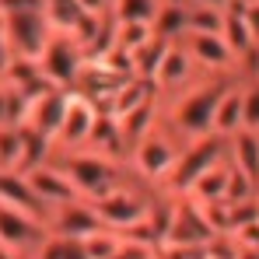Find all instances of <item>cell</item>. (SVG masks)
I'll use <instances>...</instances> for the list:
<instances>
[{"label": "cell", "instance_id": "cell-11", "mask_svg": "<svg viewBox=\"0 0 259 259\" xmlns=\"http://www.w3.org/2000/svg\"><path fill=\"white\" fill-rule=\"evenodd\" d=\"M95 119H98L95 102L74 91L70 95V105H67V116H63V126L56 133V147L53 151H81V147H88Z\"/></svg>", "mask_w": 259, "mask_h": 259}, {"label": "cell", "instance_id": "cell-35", "mask_svg": "<svg viewBox=\"0 0 259 259\" xmlns=\"http://www.w3.org/2000/svg\"><path fill=\"white\" fill-rule=\"evenodd\" d=\"M256 53H259V35H256Z\"/></svg>", "mask_w": 259, "mask_h": 259}, {"label": "cell", "instance_id": "cell-33", "mask_svg": "<svg viewBox=\"0 0 259 259\" xmlns=\"http://www.w3.org/2000/svg\"><path fill=\"white\" fill-rule=\"evenodd\" d=\"M0 126H7V91H4V81H0Z\"/></svg>", "mask_w": 259, "mask_h": 259}, {"label": "cell", "instance_id": "cell-22", "mask_svg": "<svg viewBox=\"0 0 259 259\" xmlns=\"http://www.w3.org/2000/svg\"><path fill=\"white\" fill-rule=\"evenodd\" d=\"M168 46L172 42H165V39L154 35L144 49H137V53H133V77L154 81V74H158V67H161V60H165V53H168Z\"/></svg>", "mask_w": 259, "mask_h": 259}, {"label": "cell", "instance_id": "cell-30", "mask_svg": "<svg viewBox=\"0 0 259 259\" xmlns=\"http://www.w3.org/2000/svg\"><path fill=\"white\" fill-rule=\"evenodd\" d=\"M74 4H77V11L88 14V18H105V14H109V7H112L109 0H74Z\"/></svg>", "mask_w": 259, "mask_h": 259}, {"label": "cell", "instance_id": "cell-10", "mask_svg": "<svg viewBox=\"0 0 259 259\" xmlns=\"http://www.w3.org/2000/svg\"><path fill=\"white\" fill-rule=\"evenodd\" d=\"M46 231L56 235V238H70V242H84L88 235L102 231V221L95 214V207L88 200L77 203H67V207H56L46 214Z\"/></svg>", "mask_w": 259, "mask_h": 259}, {"label": "cell", "instance_id": "cell-5", "mask_svg": "<svg viewBox=\"0 0 259 259\" xmlns=\"http://www.w3.org/2000/svg\"><path fill=\"white\" fill-rule=\"evenodd\" d=\"M228 158V140L224 137H217V133H207V137H196V140H189L186 147H182V154H179V161H175L172 175L165 179V186H161V193L165 196H186L189 189H193V182L200 179V175L207 172L210 165L217 161H224Z\"/></svg>", "mask_w": 259, "mask_h": 259}, {"label": "cell", "instance_id": "cell-23", "mask_svg": "<svg viewBox=\"0 0 259 259\" xmlns=\"http://www.w3.org/2000/svg\"><path fill=\"white\" fill-rule=\"evenodd\" d=\"M42 14H46V21H49V28H53V32H67V35H74L77 21L84 18V14L77 11V4H74V0H46V4H42Z\"/></svg>", "mask_w": 259, "mask_h": 259}, {"label": "cell", "instance_id": "cell-8", "mask_svg": "<svg viewBox=\"0 0 259 259\" xmlns=\"http://www.w3.org/2000/svg\"><path fill=\"white\" fill-rule=\"evenodd\" d=\"M182 49L189 53V60L196 63L200 74H221V77H238V60L228 49V42L221 35H200V32H186Z\"/></svg>", "mask_w": 259, "mask_h": 259}, {"label": "cell", "instance_id": "cell-25", "mask_svg": "<svg viewBox=\"0 0 259 259\" xmlns=\"http://www.w3.org/2000/svg\"><path fill=\"white\" fill-rule=\"evenodd\" d=\"M154 39V28L151 25H140V21H126V25H116V49L119 53H137Z\"/></svg>", "mask_w": 259, "mask_h": 259}, {"label": "cell", "instance_id": "cell-2", "mask_svg": "<svg viewBox=\"0 0 259 259\" xmlns=\"http://www.w3.org/2000/svg\"><path fill=\"white\" fill-rule=\"evenodd\" d=\"M53 161L70 175V182L77 186V193L88 203L102 200L105 193H112L123 179L130 175L126 161L109 158L95 147H81V151H53Z\"/></svg>", "mask_w": 259, "mask_h": 259}, {"label": "cell", "instance_id": "cell-24", "mask_svg": "<svg viewBox=\"0 0 259 259\" xmlns=\"http://www.w3.org/2000/svg\"><path fill=\"white\" fill-rule=\"evenodd\" d=\"M186 32H200V35H221V32H224V11L186 4Z\"/></svg>", "mask_w": 259, "mask_h": 259}, {"label": "cell", "instance_id": "cell-36", "mask_svg": "<svg viewBox=\"0 0 259 259\" xmlns=\"http://www.w3.org/2000/svg\"><path fill=\"white\" fill-rule=\"evenodd\" d=\"M109 4H112V0H109Z\"/></svg>", "mask_w": 259, "mask_h": 259}, {"label": "cell", "instance_id": "cell-4", "mask_svg": "<svg viewBox=\"0 0 259 259\" xmlns=\"http://www.w3.org/2000/svg\"><path fill=\"white\" fill-rule=\"evenodd\" d=\"M182 147H186V140H179L165 123H158L147 137H140V140L130 147L126 168H130V175L140 179L144 186L161 189L165 179L172 175L175 161H179V154H182Z\"/></svg>", "mask_w": 259, "mask_h": 259}, {"label": "cell", "instance_id": "cell-9", "mask_svg": "<svg viewBox=\"0 0 259 259\" xmlns=\"http://www.w3.org/2000/svg\"><path fill=\"white\" fill-rule=\"evenodd\" d=\"M28 179V186H32V193L42 200L46 210H56V207H67V203H77V200H84L81 193H77V186L70 182V175L63 172L53 158L39 165V168H32V172L25 175Z\"/></svg>", "mask_w": 259, "mask_h": 259}, {"label": "cell", "instance_id": "cell-14", "mask_svg": "<svg viewBox=\"0 0 259 259\" xmlns=\"http://www.w3.org/2000/svg\"><path fill=\"white\" fill-rule=\"evenodd\" d=\"M70 95L74 91H63V88H49L46 95H39L28 109V123L25 126L35 130L39 137L56 144V133L63 126V116H67V105H70Z\"/></svg>", "mask_w": 259, "mask_h": 259}, {"label": "cell", "instance_id": "cell-13", "mask_svg": "<svg viewBox=\"0 0 259 259\" xmlns=\"http://www.w3.org/2000/svg\"><path fill=\"white\" fill-rule=\"evenodd\" d=\"M193 81H200L196 63L189 60V53L182 49V42H172L168 53H165V60H161V67H158V74H154V81H151L154 91H158L161 98H172L179 91H186Z\"/></svg>", "mask_w": 259, "mask_h": 259}, {"label": "cell", "instance_id": "cell-32", "mask_svg": "<svg viewBox=\"0 0 259 259\" xmlns=\"http://www.w3.org/2000/svg\"><path fill=\"white\" fill-rule=\"evenodd\" d=\"M186 4H196V7H214V11H228L231 0H186Z\"/></svg>", "mask_w": 259, "mask_h": 259}, {"label": "cell", "instance_id": "cell-31", "mask_svg": "<svg viewBox=\"0 0 259 259\" xmlns=\"http://www.w3.org/2000/svg\"><path fill=\"white\" fill-rule=\"evenodd\" d=\"M11 63V42H7V28H4V14H0V74Z\"/></svg>", "mask_w": 259, "mask_h": 259}, {"label": "cell", "instance_id": "cell-29", "mask_svg": "<svg viewBox=\"0 0 259 259\" xmlns=\"http://www.w3.org/2000/svg\"><path fill=\"white\" fill-rule=\"evenodd\" d=\"M109 259H158V245L137 242V238H123V245L116 249V256H109Z\"/></svg>", "mask_w": 259, "mask_h": 259}, {"label": "cell", "instance_id": "cell-6", "mask_svg": "<svg viewBox=\"0 0 259 259\" xmlns=\"http://www.w3.org/2000/svg\"><path fill=\"white\" fill-rule=\"evenodd\" d=\"M88 56L81 42L67 32H53L46 49L39 53V67H42L46 81L53 88H63V91H77V81H81V70H84Z\"/></svg>", "mask_w": 259, "mask_h": 259}, {"label": "cell", "instance_id": "cell-15", "mask_svg": "<svg viewBox=\"0 0 259 259\" xmlns=\"http://www.w3.org/2000/svg\"><path fill=\"white\" fill-rule=\"evenodd\" d=\"M221 39L235 53V60L245 56L256 46V28H252L249 14H245V0H231V7L224 11V32H221Z\"/></svg>", "mask_w": 259, "mask_h": 259}, {"label": "cell", "instance_id": "cell-20", "mask_svg": "<svg viewBox=\"0 0 259 259\" xmlns=\"http://www.w3.org/2000/svg\"><path fill=\"white\" fill-rule=\"evenodd\" d=\"M154 35L165 42H179L186 35V4H158V14L151 21Z\"/></svg>", "mask_w": 259, "mask_h": 259}, {"label": "cell", "instance_id": "cell-27", "mask_svg": "<svg viewBox=\"0 0 259 259\" xmlns=\"http://www.w3.org/2000/svg\"><path fill=\"white\" fill-rule=\"evenodd\" d=\"M119 245H123V235H116V231H109V228L88 235L84 242H81V249H84L88 259H109V256H116Z\"/></svg>", "mask_w": 259, "mask_h": 259}, {"label": "cell", "instance_id": "cell-1", "mask_svg": "<svg viewBox=\"0 0 259 259\" xmlns=\"http://www.w3.org/2000/svg\"><path fill=\"white\" fill-rule=\"evenodd\" d=\"M238 77H221V74H200V81L179 91L172 98H161V123L172 130L179 140H196L207 137L214 123V109L228 84H235Z\"/></svg>", "mask_w": 259, "mask_h": 259}, {"label": "cell", "instance_id": "cell-18", "mask_svg": "<svg viewBox=\"0 0 259 259\" xmlns=\"http://www.w3.org/2000/svg\"><path fill=\"white\" fill-rule=\"evenodd\" d=\"M242 130V81H235V84H228V91L221 95V102H217L214 109V123H210V133L217 137H235Z\"/></svg>", "mask_w": 259, "mask_h": 259}, {"label": "cell", "instance_id": "cell-7", "mask_svg": "<svg viewBox=\"0 0 259 259\" xmlns=\"http://www.w3.org/2000/svg\"><path fill=\"white\" fill-rule=\"evenodd\" d=\"M4 28H7L11 56H28V60H39V53L53 35L42 11H11V14H4Z\"/></svg>", "mask_w": 259, "mask_h": 259}, {"label": "cell", "instance_id": "cell-17", "mask_svg": "<svg viewBox=\"0 0 259 259\" xmlns=\"http://www.w3.org/2000/svg\"><path fill=\"white\" fill-rule=\"evenodd\" d=\"M228 182H231V161L224 158V161L210 165L207 172L200 175L186 196L196 200V203H224V196H228Z\"/></svg>", "mask_w": 259, "mask_h": 259}, {"label": "cell", "instance_id": "cell-19", "mask_svg": "<svg viewBox=\"0 0 259 259\" xmlns=\"http://www.w3.org/2000/svg\"><path fill=\"white\" fill-rule=\"evenodd\" d=\"M228 161L259 186V133L238 130L235 137H228Z\"/></svg>", "mask_w": 259, "mask_h": 259}, {"label": "cell", "instance_id": "cell-12", "mask_svg": "<svg viewBox=\"0 0 259 259\" xmlns=\"http://www.w3.org/2000/svg\"><path fill=\"white\" fill-rule=\"evenodd\" d=\"M210 238H214V231H210V224L203 221L200 203H193L189 196H179V200H175V217H172V228H168L165 245L196 249V245H207Z\"/></svg>", "mask_w": 259, "mask_h": 259}, {"label": "cell", "instance_id": "cell-26", "mask_svg": "<svg viewBox=\"0 0 259 259\" xmlns=\"http://www.w3.org/2000/svg\"><path fill=\"white\" fill-rule=\"evenodd\" d=\"M21 165V126H0V172H18Z\"/></svg>", "mask_w": 259, "mask_h": 259}, {"label": "cell", "instance_id": "cell-34", "mask_svg": "<svg viewBox=\"0 0 259 259\" xmlns=\"http://www.w3.org/2000/svg\"><path fill=\"white\" fill-rule=\"evenodd\" d=\"M158 4H186V0H158Z\"/></svg>", "mask_w": 259, "mask_h": 259}, {"label": "cell", "instance_id": "cell-28", "mask_svg": "<svg viewBox=\"0 0 259 259\" xmlns=\"http://www.w3.org/2000/svg\"><path fill=\"white\" fill-rule=\"evenodd\" d=\"M242 130L259 133V81L242 84Z\"/></svg>", "mask_w": 259, "mask_h": 259}, {"label": "cell", "instance_id": "cell-16", "mask_svg": "<svg viewBox=\"0 0 259 259\" xmlns=\"http://www.w3.org/2000/svg\"><path fill=\"white\" fill-rule=\"evenodd\" d=\"M154 95H158V91H154L151 81H144V77H126L123 84L112 91V98H109V116L126 119L130 112H137L140 105H147Z\"/></svg>", "mask_w": 259, "mask_h": 259}, {"label": "cell", "instance_id": "cell-3", "mask_svg": "<svg viewBox=\"0 0 259 259\" xmlns=\"http://www.w3.org/2000/svg\"><path fill=\"white\" fill-rule=\"evenodd\" d=\"M154 200H158V189H151V186H144L140 179L126 175L112 193H105V196L95 200L91 207H95V214L102 221V228H109V231H116V235L126 238V235H133V231L151 217Z\"/></svg>", "mask_w": 259, "mask_h": 259}, {"label": "cell", "instance_id": "cell-21", "mask_svg": "<svg viewBox=\"0 0 259 259\" xmlns=\"http://www.w3.org/2000/svg\"><path fill=\"white\" fill-rule=\"evenodd\" d=\"M154 14H158V0H112V7H109V18L116 25H126V21L151 25Z\"/></svg>", "mask_w": 259, "mask_h": 259}]
</instances>
